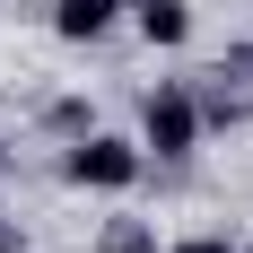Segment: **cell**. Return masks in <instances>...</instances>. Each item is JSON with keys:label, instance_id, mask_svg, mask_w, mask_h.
<instances>
[{"label": "cell", "instance_id": "obj_5", "mask_svg": "<svg viewBox=\"0 0 253 253\" xmlns=\"http://www.w3.org/2000/svg\"><path fill=\"white\" fill-rule=\"evenodd\" d=\"M96 253H157V227L149 218H114V227L96 236Z\"/></svg>", "mask_w": 253, "mask_h": 253}, {"label": "cell", "instance_id": "obj_2", "mask_svg": "<svg viewBox=\"0 0 253 253\" xmlns=\"http://www.w3.org/2000/svg\"><path fill=\"white\" fill-rule=\"evenodd\" d=\"M61 175H70L79 192H131V183L149 175V149H140V140H114V131H79L70 157H61Z\"/></svg>", "mask_w": 253, "mask_h": 253}, {"label": "cell", "instance_id": "obj_3", "mask_svg": "<svg viewBox=\"0 0 253 253\" xmlns=\"http://www.w3.org/2000/svg\"><path fill=\"white\" fill-rule=\"evenodd\" d=\"M114 9L123 0H52V35L61 44H96L105 26H114Z\"/></svg>", "mask_w": 253, "mask_h": 253}, {"label": "cell", "instance_id": "obj_7", "mask_svg": "<svg viewBox=\"0 0 253 253\" xmlns=\"http://www.w3.org/2000/svg\"><path fill=\"white\" fill-rule=\"evenodd\" d=\"M166 253H236V245H227V236H218V227H201V236H175V245H166Z\"/></svg>", "mask_w": 253, "mask_h": 253}, {"label": "cell", "instance_id": "obj_8", "mask_svg": "<svg viewBox=\"0 0 253 253\" xmlns=\"http://www.w3.org/2000/svg\"><path fill=\"white\" fill-rule=\"evenodd\" d=\"M236 253H253V245H236Z\"/></svg>", "mask_w": 253, "mask_h": 253}, {"label": "cell", "instance_id": "obj_4", "mask_svg": "<svg viewBox=\"0 0 253 253\" xmlns=\"http://www.w3.org/2000/svg\"><path fill=\"white\" fill-rule=\"evenodd\" d=\"M131 26H140L157 52H175L183 35H192V9H183V0H140V9H131Z\"/></svg>", "mask_w": 253, "mask_h": 253}, {"label": "cell", "instance_id": "obj_1", "mask_svg": "<svg viewBox=\"0 0 253 253\" xmlns=\"http://www.w3.org/2000/svg\"><path fill=\"white\" fill-rule=\"evenodd\" d=\"M201 131H210L201 87H183V79H157L149 96H140V149H157V157H192V149H201Z\"/></svg>", "mask_w": 253, "mask_h": 253}, {"label": "cell", "instance_id": "obj_6", "mask_svg": "<svg viewBox=\"0 0 253 253\" xmlns=\"http://www.w3.org/2000/svg\"><path fill=\"white\" fill-rule=\"evenodd\" d=\"M44 123H52V131H70V140H79V131H87V105H79V96H52V105H44Z\"/></svg>", "mask_w": 253, "mask_h": 253}]
</instances>
